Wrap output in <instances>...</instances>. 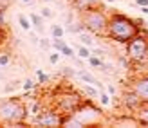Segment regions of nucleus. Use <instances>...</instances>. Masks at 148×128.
<instances>
[{
	"instance_id": "5",
	"label": "nucleus",
	"mask_w": 148,
	"mask_h": 128,
	"mask_svg": "<svg viewBox=\"0 0 148 128\" xmlns=\"http://www.w3.org/2000/svg\"><path fill=\"white\" fill-rule=\"evenodd\" d=\"M127 56L130 62H146L148 60V38L143 34H136L132 40H128L127 43Z\"/></svg>"
},
{
	"instance_id": "13",
	"label": "nucleus",
	"mask_w": 148,
	"mask_h": 128,
	"mask_svg": "<svg viewBox=\"0 0 148 128\" xmlns=\"http://www.w3.org/2000/svg\"><path fill=\"white\" fill-rule=\"evenodd\" d=\"M42 103L38 101V99H34L33 97V101L29 103V105H25V110H27V119H31V117H34V116H38L40 112H42Z\"/></svg>"
},
{
	"instance_id": "19",
	"label": "nucleus",
	"mask_w": 148,
	"mask_h": 128,
	"mask_svg": "<svg viewBox=\"0 0 148 128\" xmlns=\"http://www.w3.org/2000/svg\"><path fill=\"white\" fill-rule=\"evenodd\" d=\"M87 62H88V65H90V67H94V69H99V67H101L103 63H105V60H103V58H99V56H94V54H90V56L87 58Z\"/></svg>"
},
{
	"instance_id": "21",
	"label": "nucleus",
	"mask_w": 148,
	"mask_h": 128,
	"mask_svg": "<svg viewBox=\"0 0 148 128\" xmlns=\"http://www.w3.org/2000/svg\"><path fill=\"white\" fill-rule=\"evenodd\" d=\"M20 87H22V83H20L18 79H14V81H11L9 85H5V87H4V92H5V94H9V92H14V90H18Z\"/></svg>"
},
{
	"instance_id": "17",
	"label": "nucleus",
	"mask_w": 148,
	"mask_h": 128,
	"mask_svg": "<svg viewBox=\"0 0 148 128\" xmlns=\"http://www.w3.org/2000/svg\"><path fill=\"white\" fill-rule=\"evenodd\" d=\"M76 52H78L76 56H79L81 60H87L88 56L92 54V52H90V47H87V45H83V43H81V45H76Z\"/></svg>"
},
{
	"instance_id": "29",
	"label": "nucleus",
	"mask_w": 148,
	"mask_h": 128,
	"mask_svg": "<svg viewBox=\"0 0 148 128\" xmlns=\"http://www.w3.org/2000/svg\"><path fill=\"white\" fill-rule=\"evenodd\" d=\"M90 52H92L94 56H99V58H105V54H107L101 47H90Z\"/></svg>"
},
{
	"instance_id": "15",
	"label": "nucleus",
	"mask_w": 148,
	"mask_h": 128,
	"mask_svg": "<svg viewBox=\"0 0 148 128\" xmlns=\"http://www.w3.org/2000/svg\"><path fill=\"white\" fill-rule=\"evenodd\" d=\"M78 38L79 42L87 45V47H94V38H92V33H88V31H83V33H79L78 34Z\"/></svg>"
},
{
	"instance_id": "20",
	"label": "nucleus",
	"mask_w": 148,
	"mask_h": 128,
	"mask_svg": "<svg viewBox=\"0 0 148 128\" xmlns=\"http://www.w3.org/2000/svg\"><path fill=\"white\" fill-rule=\"evenodd\" d=\"M83 31H87V29H85L83 24H81V20L78 22V24H71V27H69V33H72V34H79Z\"/></svg>"
},
{
	"instance_id": "37",
	"label": "nucleus",
	"mask_w": 148,
	"mask_h": 128,
	"mask_svg": "<svg viewBox=\"0 0 148 128\" xmlns=\"http://www.w3.org/2000/svg\"><path fill=\"white\" fill-rule=\"evenodd\" d=\"M11 4V0H0V7H4V9H7Z\"/></svg>"
},
{
	"instance_id": "44",
	"label": "nucleus",
	"mask_w": 148,
	"mask_h": 128,
	"mask_svg": "<svg viewBox=\"0 0 148 128\" xmlns=\"http://www.w3.org/2000/svg\"><path fill=\"white\" fill-rule=\"evenodd\" d=\"M67 2H71V4H72V2H74V0H67Z\"/></svg>"
},
{
	"instance_id": "6",
	"label": "nucleus",
	"mask_w": 148,
	"mask_h": 128,
	"mask_svg": "<svg viewBox=\"0 0 148 128\" xmlns=\"http://www.w3.org/2000/svg\"><path fill=\"white\" fill-rule=\"evenodd\" d=\"M81 103H83V97H81L78 92H72V90L54 96V108L60 112L62 116H65V114H74L76 108L79 107Z\"/></svg>"
},
{
	"instance_id": "31",
	"label": "nucleus",
	"mask_w": 148,
	"mask_h": 128,
	"mask_svg": "<svg viewBox=\"0 0 148 128\" xmlns=\"http://www.w3.org/2000/svg\"><path fill=\"white\" fill-rule=\"evenodd\" d=\"M7 25V18H5V9L0 7V27H5Z\"/></svg>"
},
{
	"instance_id": "43",
	"label": "nucleus",
	"mask_w": 148,
	"mask_h": 128,
	"mask_svg": "<svg viewBox=\"0 0 148 128\" xmlns=\"http://www.w3.org/2000/svg\"><path fill=\"white\" fill-rule=\"evenodd\" d=\"M105 2H116V0H105Z\"/></svg>"
},
{
	"instance_id": "26",
	"label": "nucleus",
	"mask_w": 148,
	"mask_h": 128,
	"mask_svg": "<svg viewBox=\"0 0 148 128\" xmlns=\"http://www.w3.org/2000/svg\"><path fill=\"white\" fill-rule=\"evenodd\" d=\"M22 88H24V90H34L36 88V83H34L33 79H25L24 83H22Z\"/></svg>"
},
{
	"instance_id": "25",
	"label": "nucleus",
	"mask_w": 148,
	"mask_h": 128,
	"mask_svg": "<svg viewBox=\"0 0 148 128\" xmlns=\"http://www.w3.org/2000/svg\"><path fill=\"white\" fill-rule=\"evenodd\" d=\"M40 14H42L43 18H53V16H54L53 9H51V7H47V5H43L42 9H40Z\"/></svg>"
},
{
	"instance_id": "36",
	"label": "nucleus",
	"mask_w": 148,
	"mask_h": 128,
	"mask_svg": "<svg viewBox=\"0 0 148 128\" xmlns=\"http://www.w3.org/2000/svg\"><path fill=\"white\" fill-rule=\"evenodd\" d=\"M5 27H0V45H2L5 42V31H4Z\"/></svg>"
},
{
	"instance_id": "10",
	"label": "nucleus",
	"mask_w": 148,
	"mask_h": 128,
	"mask_svg": "<svg viewBox=\"0 0 148 128\" xmlns=\"http://www.w3.org/2000/svg\"><path fill=\"white\" fill-rule=\"evenodd\" d=\"M94 7H103V0H74L72 2V9L76 13L94 9Z\"/></svg>"
},
{
	"instance_id": "1",
	"label": "nucleus",
	"mask_w": 148,
	"mask_h": 128,
	"mask_svg": "<svg viewBox=\"0 0 148 128\" xmlns=\"http://www.w3.org/2000/svg\"><path fill=\"white\" fill-rule=\"evenodd\" d=\"M136 34H139V25L136 20H132L128 16H125L121 13H112L108 16V25L105 38L117 42V43H127L132 40Z\"/></svg>"
},
{
	"instance_id": "32",
	"label": "nucleus",
	"mask_w": 148,
	"mask_h": 128,
	"mask_svg": "<svg viewBox=\"0 0 148 128\" xmlns=\"http://www.w3.org/2000/svg\"><path fill=\"white\" fill-rule=\"evenodd\" d=\"M62 74L63 76H76V71H72L71 67H62Z\"/></svg>"
},
{
	"instance_id": "24",
	"label": "nucleus",
	"mask_w": 148,
	"mask_h": 128,
	"mask_svg": "<svg viewBox=\"0 0 148 128\" xmlns=\"http://www.w3.org/2000/svg\"><path fill=\"white\" fill-rule=\"evenodd\" d=\"M99 103L103 105V107H108V105H110V96L105 92V90H101V92H99Z\"/></svg>"
},
{
	"instance_id": "28",
	"label": "nucleus",
	"mask_w": 148,
	"mask_h": 128,
	"mask_svg": "<svg viewBox=\"0 0 148 128\" xmlns=\"http://www.w3.org/2000/svg\"><path fill=\"white\" fill-rule=\"evenodd\" d=\"M36 76H38L40 83H47V81H49V76H47V74H43L42 69H36Z\"/></svg>"
},
{
	"instance_id": "14",
	"label": "nucleus",
	"mask_w": 148,
	"mask_h": 128,
	"mask_svg": "<svg viewBox=\"0 0 148 128\" xmlns=\"http://www.w3.org/2000/svg\"><path fill=\"white\" fill-rule=\"evenodd\" d=\"M134 114H136V119L139 121V125L148 126V103H143Z\"/></svg>"
},
{
	"instance_id": "34",
	"label": "nucleus",
	"mask_w": 148,
	"mask_h": 128,
	"mask_svg": "<svg viewBox=\"0 0 148 128\" xmlns=\"http://www.w3.org/2000/svg\"><path fill=\"white\" fill-rule=\"evenodd\" d=\"M31 42H33L34 45H38V43H40V38H38V33H36V31L31 33Z\"/></svg>"
},
{
	"instance_id": "3",
	"label": "nucleus",
	"mask_w": 148,
	"mask_h": 128,
	"mask_svg": "<svg viewBox=\"0 0 148 128\" xmlns=\"http://www.w3.org/2000/svg\"><path fill=\"white\" fill-rule=\"evenodd\" d=\"M78 16L88 33H92L96 36H105L110 14H107L103 7H94V9L81 11V13H78Z\"/></svg>"
},
{
	"instance_id": "41",
	"label": "nucleus",
	"mask_w": 148,
	"mask_h": 128,
	"mask_svg": "<svg viewBox=\"0 0 148 128\" xmlns=\"http://www.w3.org/2000/svg\"><path fill=\"white\" fill-rule=\"evenodd\" d=\"M108 92L114 96V94H116V87H112V85H110V87H108Z\"/></svg>"
},
{
	"instance_id": "12",
	"label": "nucleus",
	"mask_w": 148,
	"mask_h": 128,
	"mask_svg": "<svg viewBox=\"0 0 148 128\" xmlns=\"http://www.w3.org/2000/svg\"><path fill=\"white\" fill-rule=\"evenodd\" d=\"M29 20H31L33 29H34L38 34H43V33H45V27H43V20H45V18H43L40 13H31V14H29Z\"/></svg>"
},
{
	"instance_id": "30",
	"label": "nucleus",
	"mask_w": 148,
	"mask_h": 128,
	"mask_svg": "<svg viewBox=\"0 0 148 128\" xmlns=\"http://www.w3.org/2000/svg\"><path fill=\"white\" fill-rule=\"evenodd\" d=\"M60 58H62V54L56 51V52H53V54H49V62L53 63V65H56L58 62H60Z\"/></svg>"
},
{
	"instance_id": "4",
	"label": "nucleus",
	"mask_w": 148,
	"mask_h": 128,
	"mask_svg": "<svg viewBox=\"0 0 148 128\" xmlns=\"http://www.w3.org/2000/svg\"><path fill=\"white\" fill-rule=\"evenodd\" d=\"M74 116L79 119L83 126H96L103 123V112L96 105H92V99L81 103L74 112Z\"/></svg>"
},
{
	"instance_id": "7",
	"label": "nucleus",
	"mask_w": 148,
	"mask_h": 128,
	"mask_svg": "<svg viewBox=\"0 0 148 128\" xmlns=\"http://www.w3.org/2000/svg\"><path fill=\"white\" fill-rule=\"evenodd\" d=\"M62 117L63 116L53 107V108H42L40 114L31 117L29 121L38 126H62Z\"/></svg>"
},
{
	"instance_id": "9",
	"label": "nucleus",
	"mask_w": 148,
	"mask_h": 128,
	"mask_svg": "<svg viewBox=\"0 0 148 128\" xmlns=\"http://www.w3.org/2000/svg\"><path fill=\"white\" fill-rule=\"evenodd\" d=\"M130 88L141 97L143 103H148V76H141V78H136L132 81Z\"/></svg>"
},
{
	"instance_id": "40",
	"label": "nucleus",
	"mask_w": 148,
	"mask_h": 128,
	"mask_svg": "<svg viewBox=\"0 0 148 128\" xmlns=\"http://www.w3.org/2000/svg\"><path fill=\"white\" fill-rule=\"evenodd\" d=\"M141 13H143V14H148V5H143V7H141Z\"/></svg>"
},
{
	"instance_id": "18",
	"label": "nucleus",
	"mask_w": 148,
	"mask_h": 128,
	"mask_svg": "<svg viewBox=\"0 0 148 128\" xmlns=\"http://www.w3.org/2000/svg\"><path fill=\"white\" fill-rule=\"evenodd\" d=\"M18 24H20V27L24 29V31H31V27H33L29 16H25V14H22V13L18 14Z\"/></svg>"
},
{
	"instance_id": "39",
	"label": "nucleus",
	"mask_w": 148,
	"mask_h": 128,
	"mask_svg": "<svg viewBox=\"0 0 148 128\" xmlns=\"http://www.w3.org/2000/svg\"><path fill=\"white\" fill-rule=\"evenodd\" d=\"M22 4H25V5H34V0H20Z\"/></svg>"
},
{
	"instance_id": "22",
	"label": "nucleus",
	"mask_w": 148,
	"mask_h": 128,
	"mask_svg": "<svg viewBox=\"0 0 148 128\" xmlns=\"http://www.w3.org/2000/svg\"><path fill=\"white\" fill-rule=\"evenodd\" d=\"M60 54H62V56H67V58H72L74 54H76V52H74V49H72V47H69V45L65 43L63 47H62V51H60Z\"/></svg>"
},
{
	"instance_id": "23",
	"label": "nucleus",
	"mask_w": 148,
	"mask_h": 128,
	"mask_svg": "<svg viewBox=\"0 0 148 128\" xmlns=\"http://www.w3.org/2000/svg\"><path fill=\"white\" fill-rule=\"evenodd\" d=\"M11 63V54L9 52H2L0 54V67H7Z\"/></svg>"
},
{
	"instance_id": "16",
	"label": "nucleus",
	"mask_w": 148,
	"mask_h": 128,
	"mask_svg": "<svg viewBox=\"0 0 148 128\" xmlns=\"http://www.w3.org/2000/svg\"><path fill=\"white\" fill-rule=\"evenodd\" d=\"M63 34H65L63 25H60V24L51 25V38H63Z\"/></svg>"
},
{
	"instance_id": "42",
	"label": "nucleus",
	"mask_w": 148,
	"mask_h": 128,
	"mask_svg": "<svg viewBox=\"0 0 148 128\" xmlns=\"http://www.w3.org/2000/svg\"><path fill=\"white\" fill-rule=\"evenodd\" d=\"M42 2H53V0H42Z\"/></svg>"
},
{
	"instance_id": "8",
	"label": "nucleus",
	"mask_w": 148,
	"mask_h": 128,
	"mask_svg": "<svg viewBox=\"0 0 148 128\" xmlns=\"http://www.w3.org/2000/svg\"><path fill=\"white\" fill-rule=\"evenodd\" d=\"M121 105H123V107L127 108L128 112H136V110L143 105V101H141V97H139V96L134 92V90L130 88V90H127V92L123 94V97H121Z\"/></svg>"
},
{
	"instance_id": "11",
	"label": "nucleus",
	"mask_w": 148,
	"mask_h": 128,
	"mask_svg": "<svg viewBox=\"0 0 148 128\" xmlns=\"http://www.w3.org/2000/svg\"><path fill=\"white\" fill-rule=\"evenodd\" d=\"M76 78H79L81 81H85V83H88V85H94V87H98L99 90H103V85L99 83V79H96V78L92 76V74H90V72H87V71H83V69L76 72Z\"/></svg>"
},
{
	"instance_id": "33",
	"label": "nucleus",
	"mask_w": 148,
	"mask_h": 128,
	"mask_svg": "<svg viewBox=\"0 0 148 128\" xmlns=\"http://www.w3.org/2000/svg\"><path fill=\"white\" fill-rule=\"evenodd\" d=\"M40 45H42V47L43 49H51V45H53V42H47V38H40Z\"/></svg>"
},
{
	"instance_id": "2",
	"label": "nucleus",
	"mask_w": 148,
	"mask_h": 128,
	"mask_svg": "<svg viewBox=\"0 0 148 128\" xmlns=\"http://www.w3.org/2000/svg\"><path fill=\"white\" fill-rule=\"evenodd\" d=\"M27 110L22 97L0 99V125L5 126H25Z\"/></svg>"
},
{
	"instance_id": "38",
	"label": "nucleus",
	"mask_w": 148,
	"mask_h": 128,
	"mask_svg": "<svg viewBox=\"0 0 148 128\" xmlns=\"http://www.w3.org/2000/svg\"><path fill=\"white\" fill-rule=\"evenodd\" d=\"M136 4L139 7H143V5H148V0H136Z\"/></svg>"
},
{
	"instance_id": "27",
	"label": "nucleus",
	"mask_w": 148,
	"mask_h": 128,
	"mask_svg": "<svg viewBox=\"0 0 148 128\" xmlns=\"http://www.w3.org/2000/svg\"><path fill=\"white\" fill-rule=\"evenodd\" d=\"M63 45H65V40H62V38H53V47H54L58 52L62 51V47H63Z\"/></svg>"
},
{
	"instance_id": "35",
	"label": "nucleus",
	"mask_w": 148,
	"mask_h": 128,
	"mask_svg": "<svg viewBox=\"0 0 148 128\" xmlns=\"http://www.w3.org/2000/svg\"><path fill=\"white\" fill-rule=\"evenodd\" d=\"M117 60H119V63H121V65L125 67V69H127V67H128V56H127V58H125V56H119Z\"/></svg>"
}]
</instances>
